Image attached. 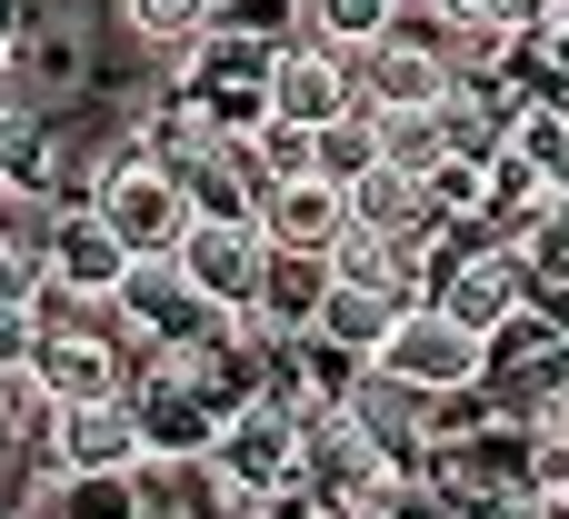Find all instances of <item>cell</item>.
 Masks as SVG:
<instances>
[{
	"label": "cell",
	"mask_w": 569,
	"mask_h": 519,
	"mask_svg": "<svg viewBox=\"0 0 569 519\" xmlns=\"http://www.w3.org/2000/svg\"><path fill=\"white\" fill-rule=\"evenodd\" d=\"M270 60H280V30L220 10V20H200V40L170 50V90H180L220 140H240V130L270 120Z\"/></svg>",
	"instance_id": "cell-1"
},
{
	"label": "cell",
	"mask_w": 569,
	"mask_h": 519,
	"mask_svg": "<svg viewBox=\"0 0 569 519\" xmlns=\"http://www.w3.org/2000/svg\"><path fill=\"white\" fill-rule=\"evenodd\" d=\"M300 460H310V420L280 400V390H250L230 420H220V440H210V480H220V500H240V510H260V500H280V490H300Z\"/></svg>",
	"instance_id": "cell-2"
},
{
	"label": "cell",
	"mask_w": 569,
	"mask_h": 519,
	"mask_svg": "<svg viewBox=\"0 0 569 519\" xmlns=\"http://www.w3.org/2000/svg\"><path fill=\"white\" fill-rule=\"evenodd\" d=\"M370 380H390V390H410V400H450V390H480V380H490V340H470L450 310L410 300V310L390 320V340L370 350Z\"/></svg>",
	"instance_id": "cell-3"
},
{
	"label": "cell",
	"mask_w": 569,
	"mask_h": 519,
	"mask_svg": "<svg viewBox=\"0 0 569 519\" xmlns=\"http://www.w3.org/2000/svg\"><path fill=\"white\" fill-rule=\"evenodd\" d=\"M90 210L120 230V250L130 260H170L180 240H190V190L170 180V170H150V160H120V150H100V180H90Z\"/></svg>",
	"instance_id": "cell-4"
},
{
	"label": "cell",
	"mask_w": 569,
	"mask_h": 519,
	"mask_svg": "<svg viewBox=\"0 0 569 519\" xmlns=\"http://www.w3.org/2000/svg\"><path fill=\"white\" fill-rule=\"evenodd\" d=\"M30 390L50 410H80V400H120L130 390V340L120 330H90V320H40V350H30Z\"/></svg>",
	"instance_id": "cell-5"
},
{
	"label": "cell",
	"mask_w": 569,
	"mask_h": 519,
	"mask_svg": "<svg viewBox=\"0 0 569 519\" xmlns=\"http://www.w3.org/2000/svg\"><path fill=\"white\" fill-rule=\"evenodd\" d=\"M420 300H430V310H450L470 340H500V330L520 320V250H510V240H480V250L440 260Z\"/></svg>",
	"instance_id": "cell-6"
},
{
	"label": "cell",
	"mask_w": 569,
	"mask_h": 519,
	"mask_svg": "<svg viewBox=\"0 0 569 519\" xmlns=\"http://www.w3.org/2000/svg\"><path fill=\"white\" fill-rule=\"evenodd\" d=\"M40 270H50L60 300H100V310H110L130 250H120V230H110L90 200H60V210H50V240H40Z\"/></svg>",
	"instance_id": "cell-7"
},
{
	"label": "cell",
	"mask_w": 569,
	"mask_h": 519,
	"mask_svg": "<svg viewBox=\"0 0 569 519\" xmlns=\"http://www.w3.org/2000/svg\"><path fill=\"white\" fill-rule=\"evenodd\" d=\"M170 260L190 270V290H200L210 310H230V320H240V310L260 300V270H270V240H260L250 220H190V240H180Z\"/></svg>",
	"instance_id": "cell-8"
},
{
	"label": "cell",
	"mask_w": 569,
	"mask_h": 519,
	"mask_svg": "<svg viewBox=\"0 0 569 519\" xmlns=\"http://www.w3.org/2000/svg\"><path fill=\"white\" fill-rule=\"evenodd\" d=\"M350 110H360L350 60L320 50V40H280V60H270V120H290V130H330V120H350Z\"/></svg>",
	"instance_id": "cell-9"
},
{
	"label": "cell",
	"mask_w": 569,
	"mask_h": 519,
	"mask_svg": "<svg viewBox=\"0 0 569 519\" xmlns=\"http://www.w3.org/2000/svg\"><path fill=\"white\" fill-rule=\"evenodd\" d=\"M50 470H150L140 450V420L130 400H80V410H50Z\"/></svg>",
	"instance_id": "cell-10"
},
{
	"label": "cell",
	"mask_w": 569,
	"mask_h": 519,
	"mask_svg": "<svg viewBox=\"0 0 569 519\" xmlns=\"http://www.w3.org/2000/svg\"><path fill=\"white\" fill-rule=\"evenodd\" d=\"M250 230H260L270 250H340L350 190H340V180H270L260 210H250Z\"/></svg>",
	"instance_id": "cell-11"
},
{
	"label": "cell",
	"mask_w": 569,
	"mask_h": 519,
	"mask_svg": "<svg viewBox=\"0 0 569 519\" xmlns=\"http://www.w3.org/2000/svg\"><path fill=\"white\" fill-rule=\"evenodd\" d=\"M350 90H360V110H430L450 90V60L400 50V40H370V50H350Z\"/></svg>",
	"instance_id": "cell-12"
},
{
	"label": "cell",
	"mask_w": 569,
	"mask_h": 519,
	"mask_svg": "<svg viewBox=\"0 0 569 519\" xmlns=\"http://www.w3.org/2000/svg\"><path fill=\"white\" fill-rule=\"evenodd\" d=\"M110 310H120V340L140 350V340H170V330L200 310V290H190V270H180V260H130V270H120V290H110Z\"/></svg>",
	"instance_id": "cell-13"
},
{
	"label": "cell",
	"mask_w": 569,
	"mask_h": 519,
	"mask_svg": "<svg viewBox=\"0 0 569 519\" xmlns=\"http://www.w3.org/2000/svg\"><path fill=\"white\" fill-rule=\"evenodd\" d=\"M410 300L400 290H350V280H330V300H320V330L310 340H330V350H350L360 370H370V350L390 340V320H400Z\"/></svg>",
	"instance_id": "cell-14"
},
{
	"label": "cell",
	"mask_w": 569,
	"mask_h": 519,
	"mask_svg": "<svg viewBox=\"0 0 569 519\" xmlns=\"http://www.w3.org/2000/svg\"><path fill=\"white\" fill-rule=\"evenodd\" d=\"M370 130H380V160L410 170V180H430V170L450 160V120H440V100H430V110H370Z\"/></svg>",
	"instance_id": "cell-15"
},
{
	"label": "cell",
	"mask_w": 569,
	"mask_h": 519,
	"mask_svg": "<svg viewBox=\"0 0 569 519\" xmlns=\"http://www.w3.org/2000/svg\"><path fill=\"white\" fill-rule=\"evenodd\" d=\"M50 519H150V490H140V470H60V500Z\"/></svg>",
	"instance_id": "cell-16"
},
{
	"label": "cell",
	"mask_w": 569,
	"mask_h": 519,
	"mask_svg": "<svg viewBox=\"0 0 569 519\" xmlns=\"http://www.w3.org/2000/svg\"><path fill=\"white\" fill-rule=\"evenodd\" d=\"M300 10V40H320V50H370L380 30H390V0H290Z\"/></svg>",
	"instance_id": "cell-17"
},
{
	"label": "cell",
	"mask_w": 569,
	"mask_h": 519,
	"mask_svg": "<svg viewBox=\"0 0 569 519\" xmlns=\"http://www.w3.org/2000/svg\"><path fill=\"white\" fill-rule=\"evenodd\" d=\"M360 170H380V130H370V110H350V120H330V130H310V180H360Z\"/></svg>",
	"instance_id": "cell-18"
},
{
	"label": "cell",
	"mask_w": 569,
	"mask_h": 519,
	"mask_svg": "<svg viewBox=\"0 0 569 519\" xmlns=\"http://www.w3.org/2000/svg\"><path fill=\"white\" fill-rule=\"evenodd\" d=\"M120 20L150 50H180V40H200V20H220V0H120Z\"/></svg>",
	"instance_id": "cell-19"
},
{
	"label": "cell",
	"mask_w": 569,
	"mask_h": 519,
	"mask_svg": "<svg viewBox=\"0 0 569 519\" xmlns=\"http://www.w3.org/2000/svg\"><path fill=\"white\" fill-rule=\"evenodd\" d=\"M250 150H260V170H270V180H310V130L260 120V130H250Z\"/></svg>",
	"instance_id": "cell-20"
},
{
	"label": "cell",
	"mask_w": 569,
	"mask_h": 519,
	"mask_svg": "<svg viewBox=\"0 0 569 519\" xmlns=\"http://www.w3.org/2000/svg\"><path fill=\"white\" fill-rule=\"evenodd\" d=\"M30 420L50 430V400L30 390V370H0V450H10V440H30Z\"/></svg>",
	"instance_id": "cell-21"
},
{
	"label": "cell",
	"mask_w": 569,
	"mask_h": 519,
	"mask_svg": "<svg viewBox=\"0 0 569 519\" xmlns=\"http://www.w3.org/2000/svg\"><path fill=\"white\" fill-rule=\"evenodd\" d=\"M370 519H460V500H450L440 480H420V470H410V480H400V490H390Z\"/></svg>",
	"instance_id": "cell-22"
},
{
	"label": "cell",
	"mask_w": 569,
	"mask_h": 519,
	"mask_svg": "<svg viewBox=\"0 0 569 519\" xmlns=\"http://www.w3.org/2000/svg\"><path fill=\"white\" fill-rule=\"evenodd\" d=\"M40 290H50V270H40L30 250L0 240V310H40Z\"/></svg>",
	"instance_id": "cell-23"
},
{
	"label": "cell",
	"mask_w": 569,
	"mask_h": 519,
	"mask_svg": "<svg viewBox=\"0 0 569 519\" xmlns=\"http://www.w3.org/2000/svg\"><path fill=\"white\" fill-rule=\"evenodd\" d=\"M40 350V310H0V370H30Z\"/></svg>",
	"instance_id": "cell-24"
},
{
	"label": "cell",
	"mask_w": 569,
	"mask_h": 519,
	"mask_svg": "<svg viewBox=\"0 0 569 519\" xmlns=\"http://www.w3.org/2000/svg\"><path fill=\"white\" fill-rule=\"evenodd\" d=\"M30 40V0H0V50H20Z\"/></svg>",
	"instance_id": "cell-25"
},
{
	"label": "cell",
	"mask_w": 569,
	"mask_h": 519,
	"mask_svg": "<svg viewBox=\"0 0 569 519\" xmlns=\"http://www.w3.org/2000/svg\"><path fill=\"white\" fill-rule=\"evenodd\" d=\"M20 110V70H10V50H0V120Z\"/></svg>",
	"instance_id": "cell-26"
},
{
	"label": "cell",
	"mask_w": 569,
	"mask_h": 519,
	"mask_svg": "<svg viewBox=\"0 0 569 519\" xmlns=\"http://www.w3.org/2000/svg\"><path fill=\"white\" fill-rule=\"evenodd\" d=\"M0 519H10V500H0Z\"/></svg>",
	"instance_id": "cell-27"
}]
</instances>
